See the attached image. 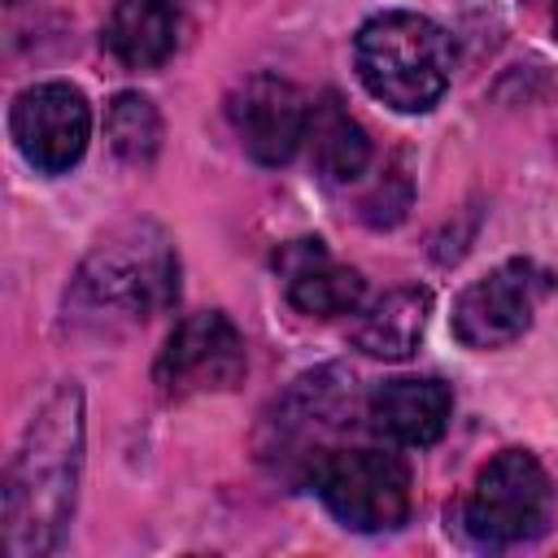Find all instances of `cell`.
<instances>
[{"label":"cell","mask_w":558,"mask_h":558,"mask_svg":"<svg viewBox=\"0 0 558 558\" xmlns=\"http://www.w3.org/2000/svg\"><path fill=\"white\" fill-rule=\"evenodd\" d=\"M83 471V392L61 384L31 418L4 475V554L44 558L61 545Z\"/></svg>","instance_id":"6da1fadb"},{"label":"cell","mask_w":558,"mask_h":558,"mask_svg":"<svg viewBox=\"0 0 558 558\" xmlns=\"http://www.w3.org/2000/svg\"><path fill=\"white\" fill-rule=\"evenodd\" d=\"M179 301V257L157 222L113 227L78 266L65 314L92 331H126Z\"/></svg>","instance_id":"7a4b0ae2"},{"label":"cell","mask_w":558,"mask_h":558,"mask_svg":"<svg viewBox=\"0 0 558 558\" xmlns=\"http://www.w3.org/2000/svg\"><path fill=\"white\" fill-rule=\"evenodd\" d=\"M357 78L397 113H427L453 78V39L423 13H379L353 39Z\"/></svg>","instance_id":"3957f363"},{"label":"cell","mask_w":558,"mask_h":558,"mask_svg":"<svg viewBox=\"0 0 558 558\" xmlns=\"http://www.w3.org/2000/svg\"><path fill=\"white\" fill-rule=\"evenodd\" d=\"M353 418V375L323 366L301 375L262 423V462L292 484H314L318 466L336 453V436Z\"/></svg>","instance_id":"277c9868"},{"label":"cell","mask_w":558,"mask_h":558,"mask_svg":"<svg viewBox=\"0 0 558 558\" xmlns=\"http://www.w3.org/2000/svg\"><path fill=\"white\" fill-rule=\"evenodd\" d=\"M549 510H554V488L545 466L527 449H506L475 475L462 519L480 545L506 549L541 536Z\"/></svg>","instance_id":"5b68a950"},{"label":"cell","mask_w":558,"mask_h":558,"mask_svg":"<svg viewBox=\"0 0 558 558\" xmlns=\"http://www.w3.org/2000/svg\"><path fill=\"white\" fill-rule=\"evenodd\" d=\"M314 488L353 532H392L410 514V471L388 449H336L318 466Z\"/></svg>","instance_id":"8992f818"},{"label":"cell","mask_w":558,"mask_h":558,"mask_svg":"<svg viewBox=\"0 0 558 558\" xmlns=\"http://www.w3.org/2000/svg\"><path fill=\"white\" fill-rule=\"evenodd\" d=\"M549 292H554V275L541 270L536 262L527 257L501 262L484 279L466 283L462 296L453 301V336L466 349H501L532 327L536 305Z\"/></svg>","instance_id":"52a82bcc"},{"label":"cell","mask_w":558,"mask_h":558,"mask_svg":"<svg viewBox=\"0 0 558 558\" xmlns=\"http://www.w3.org/2000/svg\"><path fill=\"white\" fill-rule=\"evenodd\" d=\"M244 375V340L235 323L218 310L187 314L166 349L157 353L153 379L166 397H196V392H222Z\"/></svg>","instance_id":"ba28073f"},{"label":"cell","mask_w":558,"mask_h":558,"mask_svg":"<svg viewBox=\"0 0 558 558\" xmlns=\"http://www.w3.org/2000/svg\"><path fill=\"white\" fill-rule=\"evenodd\" d=\"M17 153L44 170V174H61L70 170L92 135V109L87 96L70 83H35L13 100L9 113Z\"/></svg>","instance_id":"9c48e42d"},{"label":"cell","mask_w":558,"mask_h":558,"mask_svg":"<svg viewBox=\"0 0 558 558\" xmlns=\"http://www.w3.org/2000/svg\"><path fill=\"white\" fill-rule=\"evenodd\" d=\"M227 113H231V126H235L244 153L262 166H283L305 144L310 100L296 83H288L279 74H266V70L248 74L231 92Z\"/></svg>","instance_id":"30bf717a"},{"label":"cell","mask_w":558,"mask_h":558,"mask_svg":"<svg viewBox=\"0 0 558 558\" xmlns=\"http://www.w3.org/2000/svg\"><path fill=\"white\" fill-rule=\"evenodd\" d=\"M449 410H453V392L449 384L432 379V375H401V379H384L371 401H366V418L371 427L405 449H427L445 436L449 427Z\"/></svg>","instance_id":"8fae6325"},{"label":"cell","mask_w":558,"mask_h":558,"mask_svg":"<svg viewBox=\"0 0 558 558\" xmlns=\"http://www.w3.org/2000/svg\"><path fill=\"white\" fill-rule=\"evenodd\" d=\"M275 262L288 279V301L301 314H314V318L353 314L366 296V279L353 266L331 262L323 240H292V244L279 248Z\"/></svg>","instance_id":"7c38bea8"},{"label":"cell","mask_w":558,"mask_h":558,"mask_svg":"<svg viewBox=\"0 0 558 558\" xmlns=\"http://www.w3.org/2000/svg\"><path fill=\"white\" fill-rule=\"evenodd\" d=\"M179 0H118L105 17L100 44L126 70H153L179 48Z\"/></svg>","instance_id":"4fadbf2b"},{"label":"cell","mask_w":558,"mask_h":558,"mask_svg":"<svg viewBox=\"0 0 558 558\" xmlns=\"http://www.w3.org/2000/svg\"><path fill=\"white\" fill-rule=\"evenodd\" d=\"M305 144H310V161H314L318 179H327V183H353L371 166V140L336 92H323L310 105Z\"/></svg>","instance_id":"5bb4252c"},{"label":"cell","mask_w":558,"mask_h":558,"mask_svg":"<svg viewBox=\"0 0 558 558\" xmlns=\"http://www.w3.org/2000/svg\"><path fill=\"white\" fill-rule=\"evenodd\" d=\"M427 314H432V292L427 288H392L357 318L353 344L366 357L401 362L418 349V340L427 331Z\"/></svg>","instance_id":"9a60e30c"},{"label":"cell","mask_w":558,"mask_h":558,"mask_svg":"<svg viewBox=\"0 0 558 558\" xmlns=\"http://www.w3.org/2000/svg\"><path fill=\"white\" fill-rule=\"evenodd\" d=\"M105 135H109V148L126 166H148L161 148V113L148 96L118 92L105 109Z\"/></svg>","instance_id":"2e32d148"},{"label":"cell","mask_w":558,"mask_h":558,"mask_svg":"<svg viewBox=\"0 0 558 558\" xmlns=\"http://www.w3.org/2000/svg\"><path fill=\"white\" fill-rule=\"evenodd\" d=\"M410 196H414L410 174H405L401 166H392V170L375 183V192L362 201V218H366L371 227H397V222L405 218V209H410Z\"/></svg>","instance_id":"e0dca14e"},{"label":"cell","mask_w":558,"mask_h":558,"mask_svg":"<svg viewBox=\"0 0 558 558\" xmlns=\"http://www.w3.org/2000/svg\"><path fill=\"white\" fill-rule=\"evenodd\" d=\"M554 31H558V4H554Z\"/></svg>","instance_id":"ac0fdd59"}]
</instances>
